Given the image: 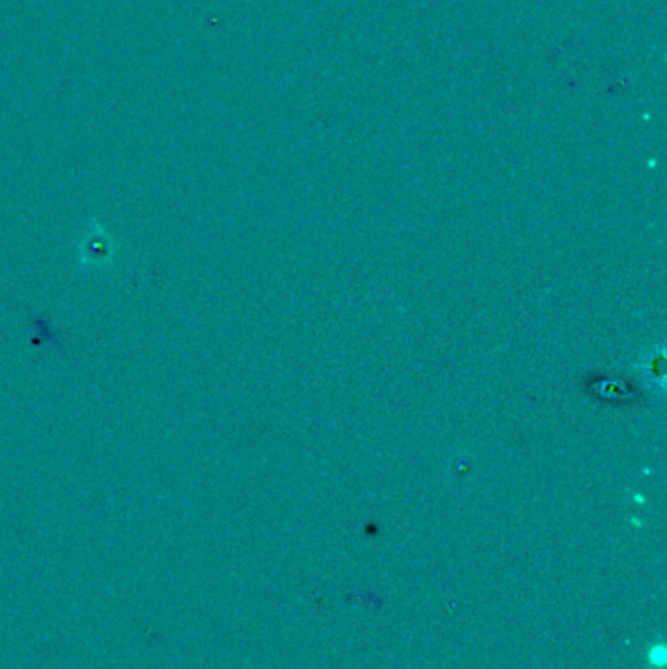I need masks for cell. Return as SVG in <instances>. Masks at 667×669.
<instances>
[{
  "mask_svg": "<svg viewBox=\"0 0 667 669\" xmlns=\"http://www.w3.org/2000/svg\"><path fill=\"white\" fill-rule=\"evenodd\" d=\"M114 257V243L110 233L100 225L92 223L79 245V259L87 267H104Z\"/></svg>",
  "mask_w": 667,
  "mask_h": 669,
  "instance_id": "1",
  "label": "cell"
}]
</instances>
